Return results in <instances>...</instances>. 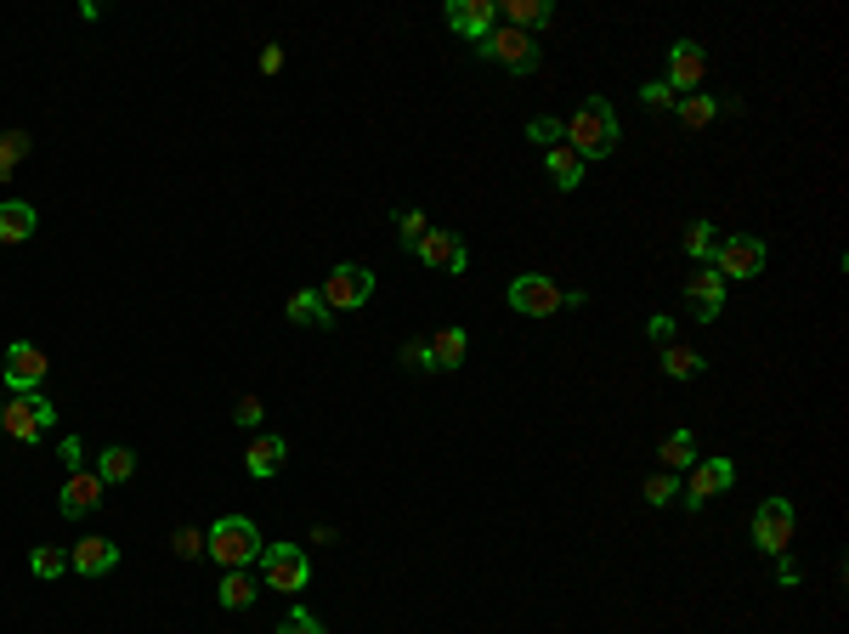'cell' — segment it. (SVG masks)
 Here are the masks:
<instances>
[{"instance_id":"cell-37","label":"cell","mask_w":849,"mask_h":634,"mask_svg":"<svg viewBox=\"0 0 849 634\" xmlns=\"http://www.w3.org/2000/svg\"><path fill=\"white\" fill-rule=\"evenodd\" d=\"M640 103H645V108H658V114H669V108L680 103V96H674L663 80H652V85H640Z\"/></svg>"},{"instance_id":"cell-3","label":"cell","mask_w":849,"mask_h":634,"mask_svg":"<svg viewBox=\"0 0 849 634\" xmlns=\"http://www.w3.org/2000/svg\"><path fill=\"white\" fill-rule=\"evenodd\" d=\"M52 425H58V408H52L45 392H23V397L0 403V436H12V443H23V448H40Z\"/></svg>"},{"instance_id":"cell-35","label":"cell","mask_w":849,"mask_h":634,"mask_svg":"<svg viewBox=\"0 0 849 634\" xmlns=\"http://www.w3.org/2000/svg\"><path fill=\"white\" fill-rule=\"evenodd\" d=\"M278 634H329V628H323V617H318V612H307V606H289V617L278 623Z\"/></svg>"},{"instance_id":"cell-42","label":"cell","mask_w":849,"mask_h":634,"mask_svg":"<svg viewBox=\"0 0 849 634\" xmlns=\"http://www.w3.org/2000/svg\"><path fill=\"white\" fill-rule=\"evenodd\" d=\"M261 74H283V45H261Z\"/></svg>"},{"instance_id":"cell-36","label":"cell","mask_w":849,"mask_h":634,"mask_svg":"<svg viewBox=\"0 0 849 634\" xmlns=\"http://www.w3.org/2000/svg\"><path fill=\"white\" fill-rule=\"evenodd\" d=\"M170 550H176L182 561H198V555H205V527H176Z\"/></svg>"},{"instance_id":"cell-7","label":"cell","mask_w":849,"mask_h":634,"mask_svg":"<svg viewBox=\"0 0 849 634\" xmlns=\"http://www.w3.org/2000/svg\"><path fill=\"white\" fill-rule=\"evenodd\" d=\"M765 261H770V250H765V238H754V232H731L725 243H714V256H708V267L719 278H759Z\"/></svg>"},{"instance_id":"cell-9","label":"cell","mask_w":849,"mask_h":634,"mask_svg":"<svg viewBox=\"0 0 849 634\" xmlns=\"http://www.w3.org/2000/svg\"><path fill=\"white\" fill-rule=\"evenodd\" d=\"M510 306L521 318H556L567 306V289L543 272H521V278H510Z\"/></svg>"},{"instance_id":"cell-43","label":"cell","mask_w":849,"mask_h":634,"mask_svg":"<svg viewBox=\"0 0 849 634\" xmlns=\"http://www.w3.org/2000/svg\"><path fill=\"white\" fill-rule=\"evenodd\" d=\"M776 578H781V583H798V561H793V555H776Z\"/></svg>"},{"instance_id":"cell-17","label":"cell","mask_w":849,"mask_h":634,"mask_svg":"<svg viewBox=\"0 0 849 634\" xmlns=\"http://www.w3.org/2000/svg\"><path fill=\"white\" fill-rule=\"evenodd\" d=\"M114 567H120V544L114 539H80V544H69V572H80V578H103Z\"/></svg>"},{"instance_id":"cell-25","label":"cell","mask_w":849,"mask_h":634,"mask_svg":"<svg viewBox=\"0 0 849 634\" xmlns=\"http://www.w3.org/2000/svg\"><path fill=\"white\" fill-rule=\"evenodd\" d=\"M658 459H663V470L685 476V470L696 465V436H691V430H669L663 443H658Z\"/></svg>"},{"instance_id":"cell-39","label":"cell","mask_w":849,"mask_h":634,"mask_svg":"<svg viewBox=\"0 0 849 634\" xmlns=\"http://www.w3.org/2000/svg\"><path fill=\"white\" fill-rule=\"evenodd\" d=\"M645 329H652L658 346H669V340H674V318L669 312H652V318H645Z\"/></svg>"},{"instance_id":"cell-11","label":"cell","mask_w":849,"mask_h":634,"mask_svg":"<svg viewBox=\"0 0 849 634\" xmlns=\"http://www.w3.org/2000/svg\"><path fill=\"white\" fill-rule=\"evenodd\" d=\"M754 550H765V555H787V544H793V505L787 499H765L759 510H754Z\"/></svg>"},{"instance_id":"cell-32","label":"cell","mask_w":849,"mask_h":634,"mask_svg":"<svg viewBox=\"0 0 849 634\" xmlns=\"http://www.w3.org/2000/svg\"><path fill=\"white\" fill-rule=\"evenodd\" d=\"M640 493H645V505H658V510H663V505H674V499H680V476H674V470H658L652 481L640 487Z\"/></svg>"},{"instance_id":"cell-2","label":"cell","mask_w":849,"mask_h":634,"mask_svg":"<svg viewBox=\"0 0 849 634\" xmlns=\"http://www.w3.org/2000/svg\"><path fill=\"white\" fill-rule=\"evenodd\" d=\"M205 555H210L221 572L261 561V532H256V521H249V516H221V521H210V527H205Z\"/></svg>"},{"instance_id":"cell-27","label":"cell","mask_w":849,"mask_h":634,"mask_svg":"<svg viewBox=\"0 0 849 634\" xmlns=\"http://www.w3.org/2000/svg\"><path fill=\"white\" fill-rule=\"evenodd\" d=\"M674 114H680V125H685V131H708V125H714V114H719V103H714L708 91H691V96H680V103H674Z\"/></svg>"},{"instance_id":"cell-4","label":"cell","mask_w":849,"mask_h":634,"mask_svg":"<svg viewBox=\"0 0 849 634\" xmlns=\"http://www.w3.org/2000/svg\"><path fill=\"white\" fill-rule=\"evenodd\" d=\"M476 58H482V63H498V69H510V74H538V63H543V52L532 45V34H521V29H510V23H498L487 40H476Z\"/></svg>"},{"instance_id":"cell-13","label":"cell","mask_w":849,"mask_h":634,"mask_svg":"<svg viewBox=\"0 0 849 634\" xmlns=\"http://www.w3.org/2000/svg\"><path fill=\"white\" fill-rule=\"evenodd\" d=\"M442 23L454 34H465V40H487L498 29V0H447Z\"/></svg>"},{"instance_id":"cell-38","label":"cell","mask_w":849,"mask_h":634,"mask_svg":"<svg viewBox=\"0 0 849 634\" xmlns=\"http://www.w3.org/2000/svg\"><path fill=\"white\" fill-rule=\"evenodd\" d=\"M58 459L69 465V476L85 470V443H80V436H63V443H58Z\"/></svg>"},{"instance_id":"cell-24","label":"cell","mask_w":849,"mask_h":634,"mask_svg":"<svg viewBox=\"0 0 849 634\" xmlns=\"http://www.w3.org/2000/svg\"><path fill=\"white\" fill-rule=\"evenodd\" d=\"M543 165H549V181H556L561 193H572V187L583 181V170H589V165H583V159L567 148V142H556V148L543 154Z\"/></svg>"},{"instance_id":"cell-31","label":"cell","mask_w":849,"mask_h":634,"mask_svg":"<svg viewBox=\"0 0 849 634\" xmlns=\"http://www.w3.org/2000/svg\"><path fill=\"white\" fill-rule=\"evenodd\" d=\"M29 572H34V578H63V572H69V550L40 544V550L29 555Z\"/></svg>"},{"instance_id":"cell-23","label":"cell","mask_w":849,"mask_h":634,"mask_svg":"<svg viewBox=\"0 0 849 634\" xmlns=\"http://www.w3.org/2000/svg\"><path fill=\"white\" fill-rule=\"evenodd\" d=\"M283 318H289V323H301V329H312V323H318V329H329V323H334V312L323 306L318 289H294L289 306H283Z\"/></svg>"},{"instance_id":"cell-30","label":"cell","mask_w":849,"mask_h":634,"mask_svg":"<svg viewBox=\"0 0 849 634\" xmlns=\"http://www.w3.org/2000/svg\"><path fill=\"white\" fill-rule=\"evenodd\" d=\"M29 148H34L29 131H0V181H7V176L29 159Z\"/></svg>"},{"instance_id":"cell-22","label":"cell","mask_w":849,"mask_h":634,"mask_svg":"<svg viewBox=\"0 0 849 634\" xmlns=\"http://www.w3.org/2000/svg\"><path fill=\"white\" fill-rule=\"evenodd\" d=\"M549 18H556V7L549 0H498V23H510V29H543Z\"/></svg>"},{"instance_id":"cell-28","label":"cell","mask_w":849,"mask_h":634,"mask_svg":"<svg viewBox=\"0 0 849 634\" xmlns=\"http://www.w3.org/2000/svg\"><path fill=\"white\" fill-rule=\"evenodd\" d=\"M96 476H103V487H120V481H131L136 476V454L131 448H103V454H96Z\"/></svg>"},{"instance_id":"cell-18","label":"cell","mask_w":849,"mask_h":634,"mask_svg":"<svg viewBox=\"0 0 849 634\" xmlns=\"http://www.w3.org/2000/svg\"><path fill=\"white\" fill-rule=\"evenodd\" d=\"M425 346H431V374H454L470 352V334L465 329H436V334H425Z\"/></svg>"},{"instance_id":"cell-10","label":"cell","mask_w":849,"mask_h":634,"mask_svg":"<svg viewBox=\"0 0 849 634\" xmlns=\"http://www.w3.org/2000/svg\"><path fill=\"white\" fill-rule=\"evenodd\" d=\"M45 374H52V357H45L34 340H12V346H7V392H12V397L40 392Z\"/></svg>"},{"instance_id":"cell-5","label":"cell","mask_w":849,"mask_h":634,"mask_svg":"<svg viewBox=\"0 0 849 634\" xmlns=\"http://www.w3.org/2000/svg\"><path fill=\"white\" fill-rule=\"evenodd\" d=\"M261 583L278 595H301L312 583V555L301 544H261Z\"/></svg>"},{"instance_id":"cell-40","label":"cell","mask_w":849,"mask_h":634,"mask_svg":"<svg viewBox=\"0 0 849 634\" xmlns=\"http://www.w3.org/2000/svg\"><path fill=\"white\" fill-rule=\"evenodd\" d=\"M403 363L408 368H431V346H425V340H403Z\"/></svg>"},{"instance_id":"cell-41","label":"cell","mask_w":849,"mask_h":634,"mask_svg":"<svg viewBox=\"0 0 849 634\" xmlns=\"http://www.w3.org/2000/svg\"><path fill=\"white\" fill-rule=\"evenodd\" d=\"M232 419H238V425H261V397H238Z\"/></svg>"},{"instance_id":"cell-8","label":"cell","mask_w":849,"mask_h":634,"mask_svg":"<svg viewBox=\"0 0 849 634\" xmlns=\"http://www.w3.org/2000/svg\"><path fill=\"white\" fill-rule=\"evenodd\" d=\"M731 481H736V465H731L725 454H708V459H696V465L685 470V487H680V499H685V510H703L708 499L731 493Z\"/></svg>"},{"instance_id":"cell-29","label":"cell","mask_w":849,"mask_h":634,"mask_svg":"<svg viewBox=\"0 0 849 634\" xmlns=\"http://www.w3.org/2000/svg\"><path fill=\"white\" fill-rule=\"evenodd\" d=\"M714 221H703V216H696V221H685V232H680V250H685V261H708L714 256Z\"/></svg>"},{"instance_id":"cell-34","label":"cell","mask_w":849,"mask_h":634,"mask_svg":"<svg viewBox=\"0 0 849 634\" xmlns=\"http://www.w3.org/2000/svg\"><path fill=\"white\" fill-rule=\"evenodd\" d=\"M431 232V221H425V210H403L396 216V238H403V250H420V238Z\"/></svg>"},{"instance_id":"cell-12","label":"cell","mask_w":849,"mask_h":634,"mask_svg":"<svg viewBox=\"0 0 849 634\" xmlns=\"http://www.w3.org/2000/svg\"><path fill=\"white\" fill-rule=\"evenodd\" d=\"M414 256H420L431 272H454V278L470 267V250H465V238H459V232H447V227H431V232L420 238V250H414Z\"/></svg>"},{"instance_id":"cell-16","label":"cell","mask_w":849,"mask_h":634,"mask_svg":"<svg viewBox=\"0 0 849 634\" xmlns=\"http://www.w3.org/2000/svg\"><path fill=\"white\" fill-rule=\"evenodd\" d=\"M103 493H108V487H103V476H96V470H74L63 481V493H58V510L69 521H80V516H91L96 505H103Z\"/></svg>"},{"instance_id":"cell-6","label":"cell","mask_w":849,"mask_h":634,"mask_svg":"<svg viewBox=\"0 0 849 634\" xmlns=\"http://www.w3.org/2000/svg\"><path fill=\"white\" fill-rule=\"evenodd\" d=\"M318 295H323L329 312H363L374 301V272L358 267V261H340V267H329V278H323Z\"/></svg>"},{"instance_id":"cell-26","label":"cell","mask_w":849,"mask_h":634,"mask_svg":"<svg viewBox=\"0 0 849 634\" xmlns=\"http://www.w3.org/2000/svg\"><path fill=\"white\" fill-rule=\"evenodd\" d=\"M703 368H708V357L696 352V346H680V340H669V346H663V374L669 380H696Z\"/></svg>"},{"instance_id":"cell-20","label":"cell","mask_w":849,"mask_h":634,"mask_svg":"<svg viewBox=\"0 0 849 634\" xmlns=\"http://www.w3.org/2000/svg\"><path fill=\"white\" fill-rule=\"evenodd\" d=\"M256 595H261V583L249 578V567H232V572H221V583H216L221 612H249V606H256Z\"/></svg>"},{"instance_id":"cell-14","label":"cell","mask_w":849,"mask_h":634,"mask_svg":"<svg viewBox=\"0 0 849 634\" xmlns=\"http://www.w3.org/2000/svg\"><path fill=\"white\" fill-rule=\"evenodd\" d=\"M703 74H708V52H703V45H696V40H674L669 45V91L674 96H691L696 85H703Z\"/></svg>"},{"instance_id":"cell-1","label":"cell","mask_w":849,"mask_h":634,"mask_svg":"<svg viewBox=\"0 0 849 634\" xmlns=\"http://www.w3.org/2000/svg\"><path fill=\"white\" fill-rule=\"evenodd\" d=\"M561 142L589 165V159H607L612 148H618V114H612V103L607 96H589V103H578V114L572 119H561Z\"/></svg>"},{"instance_id":"cell-21","label":"cell","mask_w":849,"mask_h":634,"mask_svg":"<svg viewBox=\"0 0 849 634\" xmlns=\"http://www.w3.org/2000/svg\"><path fill=\"white\" fill-rule=\"evenodd\" d=\"M34 227H40V216H34L29 199H7V205H0V243H7V250H12V243H29Z\"/></svg>"},{"instance_id":"cell-33","label":"cell","mask_w":849,"mask_h":634,"mask_svg":"<svg viewBox=\"0 0 849 634\" xmlns=\"http://www.w3.org/2000/svg\"><path fill=\"white\" fill-rule=\"evenodd\" d=\"M561 136H567V131H561V119H549V114H532V119H527V142H538L543 154L556 148Z\"/></svg>"},{"instance_id":"cell-15","label":"cell","mask_w":849,"mask_h":634,"mask_svg":"<svg viewBox=\"0 0 849 634\" xmlns=\"http://www.w3.org/2000/svg\"><path fill=\"white\" fill-rule=\"evenodd\" d=\"M685 295H691L696 323H719V318H725V278H719L714 267L691 272V278H685Z\"/></svg>"},{"instance_id":"cell-19","label":"cell","mask_w":849,"mask_h":634,"mask_svg":"<svg viewBox=\"0 0 849 634\" xmlns=\"http://www.w3.org/2000/svg\"><path fill=\"white\" fill-rule=\"evenodd\" d=\"M283 459H289V443H283V436H256V443H249V454H244V470L256 476V481H272V476L283 470Z\"/></svg>"}]
</instances>
